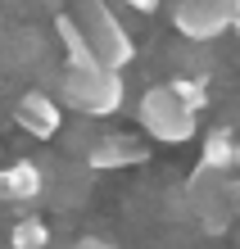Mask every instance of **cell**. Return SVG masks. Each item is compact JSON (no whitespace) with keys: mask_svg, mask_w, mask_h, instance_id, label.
<instances>
[{"mask_svg":"<svg viewBox=\"0 0 240 249\" xmlns=\"http://www.w3.org/2000/svg\"><path fill=\"white\" fill-rule=\"evenodd\" d=\"M9 245L14 249H46L50 245V231H46L41 217H23V222L9 227Z\"/></svg>","mask_w":240,"mask_h":249,"instance_id":"8fae6325","label":"cell"},{"mask_svg":"<svg viewBox=\"0 0 240 249\" xmlns=\"http://www.w3.org/2000/svg\"><path fill=\"white\" fill-rule=\"evenodd\" d=\"M14 118L27 136L37 141H55L59 127H64V109H59V100H50L46 91H23L18 105H14Z\"/></svg>","mask_w":240,"mask_h":249,"instance_id":"8992f818","label":"cell"},{"mask_svg":"<svg viewBox=\"0 0 240 249\" xmlns=\"http://www.w3.org/2000/svg\"><path fill=\"white\" fill-rule=\"evenodd\" d=\"M77 23L86 41H91L95 59L109 64V68H127L136 59V46H131V36L123 32V23H118V14L104 5V0H77Z\"/></svg>","mask_w":240,"mask_h":249,"instance_id":"3957f363","label":"cell"},{"mask_svg":"<svg viewBox=\"0 0 240 249\" xmlns=\"http://www.w3.org/2000/svg\"><path fill=\"white\" fill-rule=\"evenodd\" d=\"M55 36H59V50H64V68H91L100 64L91 41H86L77 14H55Z\"/></svg>","mask_w":240,"mask_h":249,"instance_id":"30bf717a","label":"cell"},{"mask_svg":"<svg viewBox=\"0 0 240 249\" xmlns=\"http://www.w3.org/2000/svg\"><path fill=\"white\" fill-rule=\"evenodd\" d=\"M149 159L145 141L127 136V131H109V136L91 141V150H86V163H91L95 172H113V168H141Z\"/></svg>","mask_w":240,"mask_h":249,"instance_id":"52a82bcc","label":"cell"},{"mask_svg":"<svg viewBox=\"0 0 240 249\" xmlns=\"http://www.w3.org/2000/svg\"><path fill=\"white\" fill-rule=\"evenodd\" d=\"M73 249H118V245H109V240H91V236H86V240H77Z\"/></svg>","mask_w":240,"mask_h":249,"instance_id":"9a60e30c","label":"cell"},{"mask_svg":"<svg viewBox=\"0 0 240 249\" xmlns=\"http://www.w3.org/2000/svg\"><path fill=\"white\" fill-rule=\"evenodd\" d=\"M200 168H208V172H222V177L240 172V136H236L231 127H213V131L204 136Z\"/></svg>","mask_w":240,"mask_h":249,"instance_id":"9c48e42d","label":"cell"},{"mask_svg":"<svg viewBox=\"0 0 240 249\" xmlns=\"http://www.w3.org/2000/svg\"><path fill=\"white\" fill-rule=\"evenodd\" d=\"M59 95H64V105L77 109L82 118H109V113L123 109V68H109V64L64 68Z\"/></svg>","mask_w":240,"mask_h":249,"instance_id":"6da1fadb","label":"cell"},{"mask_svg":"<svg viewBox=\"0 0 240 249\" xmlns=\"http://www.w3.org/2000/svg\"><path fill=\"white\" fill-rule=\"evenodd\" d=\"M41 195H46V172L32 159H18V163L0 168V204H32Z\"/></svg>","mask_w":240,"mask_h":249,"instance_id":"ba28073f","label":"cell"},{"mask_svg":"<svg viewBox=\"0 0 240 249\" xmlns=\"http://www.w3.org/2000/svg\"><path fill=\"white\" fill-rule=\"evenodd\" d=\"M231 9L236 0H177L172 27L186 41H218L222 32H231Z\"/></svg>","mask_w":240,"mask_h":249,"instance_id":"5b68a950","label":"cell"},{"mask_svg":"<svg viewBox=\"0 0 240 249\" xmlns=\"http://www.w3.org/2000/svg\"><path fill=\"white\" fill-rule=\"evenodd\" d=\"M127 9H136V14H154L159 9V0H123Z\"/></svg>","mask_w":240,"mask_h":249,"instance_id":"5bb4252c","label":"cell"},{"mask_svg":"<svg viewBox=\"0 0 240 249\" xmlns=\"http://www.w3.org/2000/svg\"><path fill=\"white\" fill-rule=\"evenodd\" d=\"M186 213L208 231V236H222V231L236 222L231 209H227V177H222V172L200 168V172L190 177V186H186Z\"/></svg>","mask_w":240,"mask_h":249,"instance_id":"277c9868","label":"cell"},{"mask_svg":"<svg viewBox=\"0 0 240 249\" xmlns=\"http://www.w3.org/2000/svg\"><path fill=\"white\" fill-rule=\"evenodd\" d=\"M200 113H190L182 100H177L172 86H149L136 105V123L149 141H163V145H186L195 141V131H200Z\"/></svg>","mask_w":240,"mask_h":249,"instance_id":"7a4b0ae2","label":"cell"},{"mask_svg":"<svg viewBox=\"0 0 240 249\" xmlns=\"http://www.w3.org/2000/svg\"><path fill=\"white\" fill-rule=\"evenodd\" d=\"M168 86L177 91V100H182L190 113H204V105H208V86H204V77H172Z\"/></svg>","mask_w":240,"mask_h":249,"instance_id":"7c38bea8","label":"cell"},{"mask_svg":"<svg viewBox=\"0 0 240 249\" xmlns=\"http://www.w3.org/2000/svg\"><path fill=\"white\" fill-rule=\"evenodd\" d=\"M227 209H231V217H240V172L227 177Z\"/></svg>","mask_w":240,"mask_h":249,"instance_id":"4fadbf2b","label":"cell"}]
</instances>
